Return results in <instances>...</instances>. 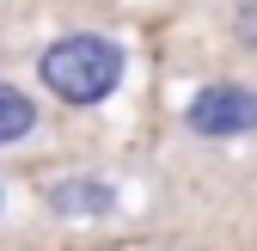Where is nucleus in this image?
<instances>
[{
	"instance_id": "1",
	"label": "nucleus",
	"mask_w": 257,
	"mask_h": 251,
	"mask_svg": "<svg viewBox=\"0 0 257 251\" xmlns=\"http://www.w3.org/2000/svg\"><path fill=\"white\" fill-rule=\"evenodd\" d=\"M122 74H128V49L110 43V37H98V31H68V37H55L37 55L43 92H55V98L74 104V110L104 104L110 92L122 86Z\"/></svg>"
},
{
	"instance_id": "4",
	"label": "nucleus",
	"mask_w": 257,
	"mask_h": 251,
	"mask_svg": "<svg viewBox=\"0 0 257 251\" xmlns=\"http://www.w3.org/2000/svg\"><path fill=\"white\" fill-rule=\"evenodd\" d=\"M43 129V110H37V98H31L25 86H13V80H0V147H19V141H31Z\"/></svg>"
},
{
	"instance_id": "3",
	"label": "nucleus",
	"mask_w": 257,
	"mask_h": 251,
	"mask_svg": "<svg viewBox=\"0 0 257 251\" xmlns=\"http://www.w3.org/2000/svg\"><path fill=\"white\" fill-rule=\"evenodd\" d=\"M49 208L55 214H80V221H104V214H116V184L110 178H55L49 184Z\"/></svg>"
},
{
	"instance_id": "6",
	"label": "nucleus",
	"mask_w": 257,
	"mask_h": 251,
	"mask_svg": "<svg viewBox=\"0 0 257 251\" xmlns=\"http://www.w3.org/2000/svg\"><path fill=\"white\" fill-rule=\"evenodd\" d=\"M0 214H7V184H0Z\"/></svg>"
},
{
	"instance_id": "5",
	"label": "nucleus",
	"mask_w": 257,
	"mask_h": 251,
	"mask_svg": "<svg viewBox=\"0 0 257 251\" xmlns=\"http://www.w3.org/2000/svg\"><path fill=\"white\" fill-rule=\"evenodd\" d=\"M233 37L245 49H257V0H239V7H233Z\"/></svg>"
},
{
	"instance_id": "2",
	"label": "nucleus",
	"mask_w": 257,
	"mask_h": 251,
	"mask_svg": "<svg viewBox=\"0 0 257 251\" xmlns=\"http://www.w3.org/2000/svg\"><path fill=\"white\" fill-rule=\"evenodd\" d=\"M184 129L196 141H245V135H257V92L233 86V80L202 86L196 98L184 104Z\"/></svg>"
}]
</instances>
